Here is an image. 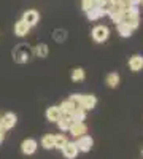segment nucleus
<instances>
[{
    "mask_svg": "<svg viewBox=\"0 0 143 159\" xmlns=\"http://www.w3.org/2000/svg\"><path fill=\"white\" fill-rule=\"evenodd\" d=\"M60 116H62V111H60L59 107H54V105H53V107L46 108V119H48V121L56 123Z\"/></svg>",
    "mask_w": 143,
    "mask_h": 159,
    "instance_id": "14",
    "label": "nucleus"
},
{
    "mask_svg": "<svg viewBox=\"0 0 143 159\" xmlns=\"http://www.w3.org/2000/svg\"><path fill=\"white\" fill-rule=\"evenodd\" d=\"M131 27L135 30V29H138V25H140V16H126V19H124Z\"/></svg>",
    "mask_w": 143,
    "mask_h": 159,
    "instance_id": "25",
    "label": "nucleus"
},
{
    "mask_svg": "<svg viewBox=\"0 0 143 159\" xmlns=\"http://www.w3.org/2000/svg\"><path fill=\"white\" fill-rule=\"evenodd\" d=\"M118 34H119V37H123V38H129V37H132L134 29L124 21V22L118 24Z\"/></svg>",
    "mask_w": 143,
    "mask_h": 159,
    "instance_id": "16",
    "label": "nucleus"
},
{
    "mask_svg": "<svg viewBox=\"0 0 143 159\" xmlns=\"http://www.w3.org/2000/svg\"><path fill=\"white\" fill-rule=\"evenodd\" d=\"M70 99L78 105L80 108L89 111V110H94L96 105H97V97L92 94H72Z\"/></svg>",
    "mask_w": 143,
    "mask_h": 159,
    "instance_id": "1",
    "label": "nucleus"
},
{
    "mask_svg": "<svg viewBox=\"0 0 143 159\" xmlns=\"http://www.w3.org/2000/svg\"><path fill=\"white\" fill-rule=\"evenodd\" d=\"M91 37H92L94 42L103 43V42H107L108 37H110V29L107 27V25H103V24H99V25H96V27L91 30Z\"/></svg>",
    "mask_w": 143,
    "mask_h": 159,
    "instance_id": "3",
    "label": "nucleus"
},
{
    "mask_svg": "<svg viewBox=\"0 0 143 159\" xmlns=\"http://www.w3.org/2000/svg\"><path fill=\"white\" fill-rule=\"evenodd\" d=\"M141 3H143V0H141Z\"/></svg>",
    "mask_w": 143,
    "mask_h": 159,
    "instance_id": "29",
    "label": "nucleus"
},
{
    "mask_svg": "<svg viewBox=\"0 0 143 159\" xmlns=\"http://www.w3.org/2000/svg\"><path fill=\"white\" fill-rule=\"evenodd\" d=\"M86 15H87V19H89V21H99L102 16H105L100 7H92L91 10L86 11Z\"/></svg>",
    "mask_w": 143,
    "mask_h": 159,
    "instance_id": "17",
    "label": "nucleus"
},
{
    "mask_svg": "<svg viewBox=\"0 0 143 159\" xmlns=\"http://www.w3.org/2000/svg\"><path fill=\"white\" fill-rule=\"evenodd\" d=\"M69 130H70V134L73 137H81V135L87 134V126L84 124V121H81V123H72Z\"/></svg>",
    "mask_w": 143,
    "mask_h": 159,
    "instance_id": "9",
    "label": "nucleus"
},
{
    "mask_svg": "<svg viewBox=\"0 0 143 159\" xmlns=\"http://www.w3.org/2000/svg\"><path fill=\"white\" fill-rule=\"evenodd\" d=\"M92 7H96L94 0H81V8H83V11H87V10H91Z\"/></svg>",
    "mask_w": 143,
    "mask_h": 159,
    "instance_id": "26",
    "label": "nucleus"
},
{
    "mask_svg": "<svg viewBox=\"0 0 143 159\" xmlns=\"http://www.w3.org/2000/svg\"><path fill=\"white\" fill-rule=\"evenodd\" d=\"M129 5H141V0H127Z\"/></svg>",
    "mask_w": 143,
    "mask_h": 159,
    "instance_id": "27",
    "label": "nucleus"
},
{
    "mask_svg": "<svg viewBox=\"0 0 143 159\" xmlns=\"http://www.w3.org/2000/svg\"><path fill=\"white\" fill-rule=\"evenodd\" d=\"M42 147H43L45 150L54 148V135H53V134H46V135H43V139H42Z\"/></svg>",
    "mask_w": 143,
    "mask_h": 159,
    "instance_id": "22",
    "label": "nucleus"
},
{
    "mask_svg": "<svg viewBox=\"0 0 143 159\" xmlns=\"http://www.w3.org/2000/svg\"><path fill=\"white\" fill-rule=\"evenodd\" d=\"M76 139H78V140H76L75 143H76V147H78V151H81V153H89L91 150H92L94 140H92V137H91V135L84 134V135L76 137Z\"/></svg>",
    "mask_w": 143,
    "mask_h": 159,
    "instance_id": "4",
    "label": "nucleus"
},
{
    "mask_svg": "<svg viewBox=\"0 0 143 159\" xmlns=\"http://www.w3.org/2000/svg\"><path fill=\"white\" fill-rule=\"evenodd\" d=\"M22 21H25L30 27H34V25H37L38 21H40V15H38L37 10H27V11H24V15H22Z\"/></svg>",
    "mask_w": 143,
    "mask_h": 159,
    "instance_id": "8",
    "label": "nucleus"
},
{
    "mask_svg": "<svg viewBox=\"0 0 143 159\" xmlns=\"http://www.w3.org/2000/svg\"><path fill=\"white\" fill-rule=\"evenodd\" d=\"M53 38L56 40L57 43H62L64 40L67 38V30H64V29H57V30H54V32H53Z\"/></svg>",
    "mask_w": 143,
    "mask_h": 159,
    "instance_id": "23",
    "label": "nucleus"
},
{
    "mask_svg": "<svg viewBox=\"0 0 143 159\" xmlns=\"http://www.w3.org/2000/svg\"><path fill=\"white\" fill-rule=\"evenodd\" d=\"M67 143V139H65V135H62V134H59V135H54V148H57V150H62L64 148V145Z\"/></svg>",
    "mask_w": 143,
    "mask_h": 159,
    "instance_id": "24",
    "label": "nucleus"
},
{
    "mask_svg": "<svg viewBox=\"0 0 143 159\" xmlns=\"http://www.w3.org/2000/svg\"><path fill=\"white\" fill-rule=\"evenodd\" d=\"M34 52H35V56H37V57H40V59L48 57V52H49L48 45H46V43H40V45H37V46H35V49H34Z\"/></svg>",
    "mask_w": 143,
    "mask_h": 159,
    "instance_id": "21",
    "label": "nucleus"
},
{
    "mask_svg": "<svg viewBox=\"0 0 143 159\" xmlns=\"http://www.w3.org/2000/svg\"><path fill=\"white\" fill-rule=\"evenodd\" d=\"M56 124H57V127L60 129V130H69L70 129V126H72V119H70V116H65V115H62L57 121H56Z\"/></svg>",
    "mask_w": 143,
    "mask_h": 159,
    "instance_id": "19",
    "label": "nucleus"
},
{
    "mask_svg": "<svg viewBox=\"0 0 143 159\" xmlns=\"http://www.w3.org/2000/svg\"><path fill=\"white\" fill-rule=\"evenodd\" d=\"M16 123H18V116L15 113H11V111L5 113L3 116H0V126H2L3 130L13 129V127L16 126Z\"/></svg>",
    "mask_w": 143,
    "mask_h": 159,
    "instance_id": "5",
    "label": "nucleus"
},
{
    "mask_svg": "<svg viewBox=\"0 0 143 159\" xmlns=\"http://www.w3.org/2000/svg\"><path fill=\"white\" fill-rule=\"evenodd\" d=\"M76 107L78 105L72 100V99H69V100H64L60 105H59V108H60V111H62V115H65V116H70L75 110H76Z\"/></svg>",
    "mask_w": 143,
    "mask_h": 159,
    "instance_id": "12",
    "label": "nucleus"
},
{
    "mask_svg": "<svg viewBox=\"0 0 143 159\" xmlns=\"http://www.w3.org/2000/svg\"><path fill=\"white\" fill-rule=\"evenodd\" d=\"M119 81H121V76H119L118 72H111V73H108L107 78H105L107 86L111 88V89H116V88H118V86H119Z\"/></svg>",
    "mask_w": 143,
    "mask_h": 159,
    "instance_id": "13",
    "label": "nucleus"
},
{
    "mask_svg": "<svg viewBox=\"0 0 143 159\" xmlns=\"http://www.w3.org/2000/svg\"><path fill=\"white\" fill-rule=\"evenodd\" d=\"M70 119H72V123H81V121H84V119H86V110L76 107V110L70 115Z\"/></svg>",
    "mask_w": 143,
    "mask_h": 159,
    "instance_id": "20",
    "label": "nucleus"
},
{
    "mask_svg": "<svg viewBox=\"0 0 143 159\" xmlns=\"http://www.w3.org/2000/svg\"><path fill=\"white\" fill-rule=\"evenodd\" d=\"M37 148H38V143L34 139H25V140L21 142V153L25 154V156L34 154L37 151Z\"/></svg>",
    "mask_w": 143,
    "mask_h": 159,
    "instance_id": "6",
    "label": "nucleus"
},
{
    "mask_svg": "<svg viewBox=\"0 0 143 159\" xmlns=\"http://www.w3.org/2000/svg\"><path fill=\"white\" fill-rule=\"evenodd\" d=\"M3 139H5V130L2 129V126H0V143L3 142Z\"/></svg>",
    "mask_w": 143,
    "mask_h": 159,
    "instance_id": "28",
    "label": "nucleus"
},
{
    "mask_svg": "<svg viewBox=\"0 0 143 159\" xmlns=\"http://www.w3.org/2000/svg\"><path fill=\"white\" fill-rule=\"evenodd\" d=\"M29 30H30V25L25 22V21H22V19H19L15 24V35L16 37H25V35L29 34Z\"/></svg>",
    "mask_w": 143,
    "mask_h": 159,
    "instance_id": "11",
    "label": "nucleus"
},
{
    "mask_svg": "<svg viewBox=\"0 0 143 159\" xmlns=\"http://www.w3.org/2000/svg\"><path fill=\"white\" fill-rule=\"evenodd\" d=\"M62 151V154H64V157L65 159H75L76 156H78V147H76V143L75 142H69L67 140V143L64 145V148L60 150Z\"/></svg>",
    "mask_w": 143,
    "mask_h": 159,
    "instance_id": "7",
    "label": "nucleus"
},
{
    "mask_svg": "<svg viewBox=\"0 0 143 159\" xmlns=\"http://www.w3.org/2000/svg\"><path fill=\"white\" fill-rule=\"evenodd\" d=\"M108 16H110V19H111V22L113 24H121V22H124V19H126V11H118V10H110V13H108Z\"/></svg>",
    "mask_w": 143,
    "mask_h": 159,
    "instance_id": "15",
    "label": "nucleus"
},
{
    "mask_svg": "<svg viewBox=\"0 0 143 159\" xmlns=\"http://www.w3.org/2000/svg\"><path fill=\"white\" fill-rule=\"evenodd\" d=\"M70 78H72V81H73V83H81L83 80L86 78V72H84V69H81V67L73 69Z\"/></svg>",
    "mask_w": 143,
    "mask_h": 159,
    "instance_id": "18",
    "label": "nucleus"
},
{
    "mask_svg": "<svg viewBox=\"0 0 143 159\" xmlns=\"http://www.w3.org/2000/svg\"><path fill=\"white\" fill-rule=\"evenodd\" d=\"M32 48L25 43L18 45L15 49H13V59H15L18 64H27L32 57Z\"/></svg>",
    "mask_w": 143,
    "mask_h": 159,
    "instance_id": "2",
    "label": "nucleus"
},
{
    "mask_svg": "<svg viewBox=\"0 0 143 159\" xmlns=\"http://www.w3.org/2000/svg\"><path fill=\"white\" fill-rule=\"evenodd\" d=\"M129 69L132 72H140L143 70V56L141 54H134L131 59H129Z\"/></svg>",
    "mask_w": 143,
    "mask_h": 159,
    "instance_id": "10",
    "label": "nucleus"
}]
</instances>
